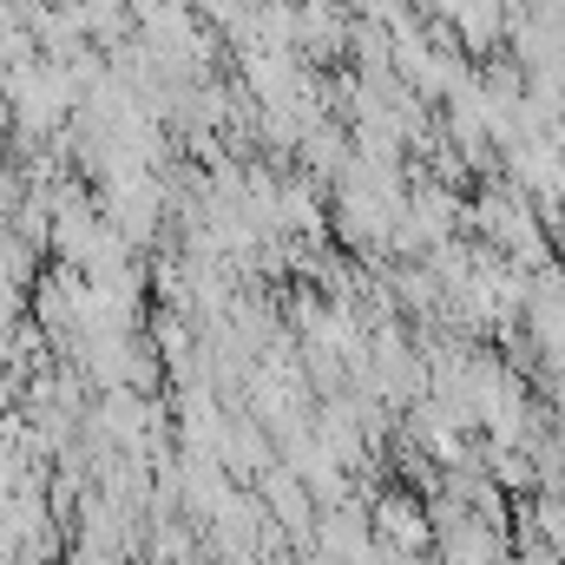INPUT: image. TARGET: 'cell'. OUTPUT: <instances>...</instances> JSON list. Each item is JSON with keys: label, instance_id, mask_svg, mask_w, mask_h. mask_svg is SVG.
Here are the masks:
<instances>
[{"label": "cell", "instance_id": "obj_1", "mask_svg": "<svg viewBox=\"0 0 565 565\" xmlns=\"http://www.w3.org/2000/svg\"><path fill=\"white\" fill-rule=\"evenodd\" d=\"M264 507H270V520H277V526H289L296 540H309V533H316V507H309V487H302L289 467H282V473H277V467L264 473Z\"/></svg>", "mask_w": 565, "mask_h": 565}]
</instances>
